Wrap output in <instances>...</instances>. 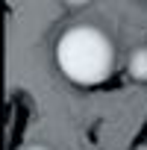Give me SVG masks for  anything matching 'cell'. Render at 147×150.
<instances>
[{
  "label": "cell",
  "mask_w": 147,
  "mask_h": 150,
  "mask_svg": "<svg viewBox=\"0 0 147 150\" xmlns=\"http://www.w3.org/2000/svg\"><path fill=\"white\" fill-rule=\"evenodd\" d=\"M56 65L71 83L83 88L100 86L115 71V44L94 24H77L59 35Z\"/></svg>",
  "instance_id": "1"
},
{
  "label": "cell",
  "mask_w": 147,
  "mask_h": 150,
  "mask_svg": "<svg viewBox=\"0 0 147 150\" xmlns=\"http://www.w3.org/2000/svg\"><path fill=\"white\" fill-rule=\"evenodd\" d=\"M65 3H68V6H74V9H80V6H88L91 0H65Z\"/></svg>",
  "instance_id": "3"
},
{
  "label": "cell",
  "mask_w": 147,
  "mask_h": 150,
  "mask_svg": "<svg viewBox=\"0 0 147 150\" xmlns=\"http://www.w3.org/2000/svg\"><path fill=\"white\" fill-rule=\"evenodd\" d=\"M24 150H50V147H44V144H30V147H24Z\"/></svg>",
  "instance_id": "4"
},
{
  "label": "cell",
  "mask_w": 147,
  "mask_h": 150,
  "mask_svg": "<svg viewBox=\"0 0 147 150\" xmlns=\"http://www.w3.org/2000/svg\"><path fill=\"white\" fill-rule=\"evenodd\" d=\"M127 71H129V77H132V80L147 83V44H141V47H135V50L129 53Z\"/></svg>",
  "instance_id": "2"
},
{
  "label": "cell",
  "mask_w": 147,
  "mask_h": 150,
  "mask_svg": "<svg viewBox=\"0 0 147 150\" xmlns=\"http://www.w3.org/2000/svg\"><path fill=\"white\" fill-rule=\"evenodd\" d=\"M132 150H147V144H138V147H132Z\"/></svg>",
  "instance_id": "5"
}]
</instances>
